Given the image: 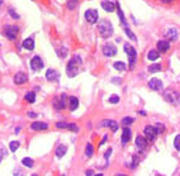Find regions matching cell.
Here are the masks:
<instances>
[{
    "instance_id": "836d02e7",
    "label": "cell",
    "mask_w": 180,
    "mask_h": 176,
    "mask_svg": "<svg viewBox=\"0 0 180 176\" xmlns=\"http://www.w3.org/2000/svg\"><path fill=\"white\" fill-rule=\"evenodd\" d=\"M133 123V118H129V117H126V118H123V120H122V124L123 125H129V124H132Z\"/></svg>"
},
{
    "instance_id": "8992f818",
    "label": "cell",
    "mask_w": 180,
    "mask_h": 176,
    "mask_svg": "<svg viewBox=\"0 0 180 176\" xmlns=\"http://www.w3.org/2000/svg\"><path fill=\"white\" fill-rule=\"evenodd\" d=\"M98 18H99V15H98V11L95 9H88L85 11V19L88 20L89 23H91V24L96 23Z\"/></svg>"
},
{
    "instance_id": "b9f144b4",
    "label": "cell",
    "mask_w": 180,
    "mask_h": 176,
    "mask_svg": "<svg viewBox=\"0 0 180 176\" xmlns=\"http://www.w3.org/2000/svg\"><path fill=\"white\" fill-rule=\"evenodd\" d=\"M85 175L86 176H93V175H94V171H93V170H88V171L85 172Z\"/></svg>"
},
{
    "instance_id": "f1b7e54d",
    "label": "cell",
    "mask_w": 180,
    "mask_h": 176,
    "mask_svg": "<svg viewBox=\"0 0 180 176\" xmlns=\"http://www.w3.org/2000/svg\"><path fill=\"white\" fill-rule=\"evenodd\" d=\"M79 4V0H69L67 2V8H69L70 10H74Z\"/></svg>"
},
{
    "instance_id": "7a4b0ae2",
    "label": "cell",
    "mask_w": 180,
    "mask_h": 176,
    "mask_svg": "<svg viewBox=\"0 0 180 176\" xmlns=\"http://www.w3.org/2000/svg\"><path fill=\"white\" fill-rule=\"evenodd\" d=\"M98 29L103 38H109V37H112V34H113V26H112V23L109 20H105V19L100 20L99 22Z\"/></svg>"
},
{
    "instance_id": "f5cc1de1",
    "label": "cell",
    "mask_w": 180,
    "mask_h": 176,
    "mask_svg": "<svg viewBox=\"0 0 180 176\" xmlns=\"http://www.w3.org/2000/svg\"><path fill=\"white\" fill-rule=\"evenodd\" d=\"M61 176H65V175H61Z\"/></svg>"
},
{
    "instance_id": "4dcf8cb0",
    "label": "cell",
    "mask_w": 180,
    "mask_h": 176,
    "mask_svg": "<svg viewBox=\"0 0 180 176\" xmlns=\"http://www.w3.org/2000/svg\"><path fill=\"white\" fill-rule=\"evenodd\" d=\"M93 144H90V143H88L86 144V148H85V155L88 156V157H91L93 156Z\"/></svg>"
},
{
    "instance_id": "ffe728a7",
    "label": "cell",
    "mask_w": 180,
    "mask_h": 176,
    "mask_svg": "<svg viewBox=\"0 0 180 176\" xmlns=\"http://www.w3.org/2000/svg\"><path fill=\"white\" fill-rule=\"evenodd\" d=\"M157 48H159L160 52H166L170 48V45H169V42L167 41H159L157 42Z\"/></svg>"
},
{
    "instance_id": "f35d334b",
    "label": "cell",
    "mask_w": 180,
    "mask_h": 176,
    "mask_svg": "<svg viewBox=\"0 0 180 176\" xmlns=\"http://www.w3.org/2000/svg\"><path fill=\"white\" fill-rule=\"evenodd\" d=\"M137 163H138V159H137V156H133V163H132V167H136V166H137Z\"/></svg>"
},
{
    "instance_id": "ee69618b",
    "label": "cell",
    "mask_w": 180,
    "mask_h": 176,
    "mask_svg": "<svg viewBox=\"0 0 180 176\" xmlns=\"http://www.w3.org/2000/svg\"><path fill=\"white\" fill-rule=\"evenodd\" d=\"M105 141H107V136H104V137H103V141H102L100 143H99V146H102V144H104V143H105Z\"/></svg>"
},
{
    "instance_id": "d6986e66",
    "label": "cell",
    "mask_w": 180,
    "mask_h": 176,
    "mask_svg": "<svg viewBox=\"0 0 180 176\" xmlns=\"http://www.w3.org/2000/svg\"><path fill=\"white\" fill-rule=\"evenodd\" d=\"M23 48H26L27 51H33L34 50V41L33 38H27L23 41Z\"/></svg>"
},
{
    "instance_id": "d590c367",
    "label": "cell",
    "mask_w": 180,
    "mask_h": 176,
    "mask_svg": "<svg viewBox=\"0 0 180 176\" xmlns=\"http://www.w3.org/2000/svg\"><path fill=\"white\" fill-rule=\"evenodd\" d=\"M109 103H112V104H117V103H119V96H118V95H112L109 98Z\"/></svg>"
},
{
    "instance_id": "44dd1931",
    "label": "cell",
    "mask_w": 180,
    "mask_h": 176,
    "mask_svg": "<svg viewBox=\"0 0 180 176\" xmlns=\"http://www.w3.org/2000/svg\"><path fill=\"white\" fill-rule=\"evenodd\" d=\"M69 104H70V110H75V109L79 107V99L76 98V96H70Z\"/></svg>"
},
{
    "instance_id": "277c9868",
    "label": "cell",
    "mask_w": 180,
    "mask_h": 176,
    "mask_svg": "<svg viewBox=\"0 0 180 176\" xmlns=\"http://www.w3.org/2000/svg\"><path fill=\"white\" fill-rule=\"evenodd\" d=\"M144 133L147 138V141H155V139H156V136H157V129H156V127L146 125L145 129H144Z\"/></svg>"
},
{
    "instance_id": "681fc988",
    "label": "cell",
    "mask_w": 180,
    "mask_h": 176,
    "mask_svg": "<svg viewBox=\"0 0 180 176\" xmlns=\"http://www.w3.org/2000/svg\"><path fill=\"white\" fill-rule=\"evenodd\" d=\"M3 4V0H0V5H2Z\"/></svg>"
},
{
    "instance_id": "f6af8a7d",
    "label": "cell",
    "mask_w": 180,
    "mask_h": 176,
    "mask_svg": "<svg viewBox=\"0 0 180 176\" xmlns=\"http://www.w3.org/2000/svg\"><path fill=\"white\" fill-rule=\"evenodd\" d=\"M163 3H165V4H170V3H172L174 0H161Z\"/></svg>"
},
{
    "instance_id": "4316f807",
    "label": "cell",
    "mask_w": 180,
    "mask_h": 176,
    "mask_svg": "<svg viewBox=\"0 0 180 176\" xmlns=\"http://www.w3.org/2000/svg\"><path fill=\"white\" fill-rule=\"evenodd\" d=\"M57 54H58V57L60 58H65L67 56V48L66 47H61L57 50Z\"/></svg>"
},
{
    "instance_id": "ba28073f",
    "label": "cell",
    "mask_w": 180,
    "mask_h": 176,
    "mask_svg": "<svg viewBox=\"0 0 180 176\" xmlns=\"http://www.w3.org/2000/svg\"><path fill=\"white\" fill-rule=\"evenodd\" d=\"M19 32V28L17 26H10V27H7L5 28V34H7V37L10 39V41H14L17 38V34Z\"/></svg>"
},
{
    "instance_id": "9a60e30c",
    "label": "cell",
    "mask_w": 180,
    "mask_h": 176,
    "mask_svg": "<svg viewBox=\"0 0 180 176\" xmlns=\"http://www.w3.org/2000/svg\"><path fill=\"white\" fill-rule=\"evenodd\" d=\"M102 8H103L105 11H109V13H112V11L115 10L117 4L112 3V2H108V0H104V2H102Z\"/></svg>"
},
{
    "instance_id": "8fae6325",
    "label": "cell",
    "mask_w": 180,
    "mask_h": 176,
    "mask_svg": "<svg viewBox=\"0 0 180 176\" xmlns=\"http://www.w3.org/2000/svg\"><path fill=\"white\" fill-rule=\"evenodd\" d=\"M166 37L169 38L171 42L178 41V38H179V32H178V29H176L175 27H170L169 29H167V32H166Z\"/></svg>"
},
{
    "instance_id": "7402d4cb",
    "label": "cell",
    "mask_w": 180,
    "mask_h": 176,
    "mask_svg": "<svg viewBox=\"0 0 180 176\" xmlns=\"http://www.w3.org/2000/svg\"><path fill=\"white\" fill-rule=\"evenodd\" d=\"M66 151H67V148H66V146H64V144H60L57 148H56V156L58 157V159H61V157H64L65 156V153H66Z\"/></svg>"
},
{
    "instance_id": "cb8c5ba5",
    "label": "cell",
    "mask_w": 180,
    "mask_h": 176,
    "mask_svg": "<svg viewBox=\"0 0 180 176\" xmlns=\"http://www.w3.org/2000/svg\"><path fill=\"white\" fill-rule=\"evenodd\" d=\"M113 67H114L117 71H125V70H126V65L123 63L122 61H117V62H114Z\"/></svg>"
},
{
    "instance_id": "816d5d0a",
    "label": "cell",
    "mask_w": 180,
    "mask_h": 176,
    "mask_svg": "<svg viewBox=\"0 0 180 176\" xmlns=\"http://www.w3.org/2000/svg\"><path fill=\"white\" fill-rule=\"evenodd\" d=\"M0 162H2V159H0Z\"/></svg>"
},
{
    "instance_id": "30bf717a",
    "label": "cell",
    "mask_w": 180,
    "mask_h": 176,
    "mask_svg": "<svg viewBox=\"0 0 180 176\" xmlns=\"http://www.w3.org/2000/svg\"><path fill=\"white\" fill-rule=\"evenodd\" d=\"M46 79L48 81H57L60 79V72L53 69H48L46 71Z\"/></svg>"
},
{
    "instance_id": "5bb4252c",
    "label": "cell",
    "mask_w": 180,
    "mask_h": 176,
    "mask_svg": "<svg viewBox=\"0 0 180 176\" xmlns=\"http://www.w3.org/2000/svg\"><path fill=\"white\" fill-rule=\"evenodd\" d=\"M100 125L102 127H104V125H107V127H109V128L113 131V132H117L118 131V123L115 122V120H110V119H104L103 122L100 123Z\"/></svg>"
},
{
    "instance_id": "7dc6e473",
    "label": "cell",
    "mask_w": 180,
    "mask_h": 176,
    "mask_svg": "<svg viewBox=\"0 0 180 176\" xmlns=\"http://www.w3.org/2000/svg\"><path fill=\"white\" fill-rule=\"evenodd\" d=\"M117 176H127V175H123V174H119V175H117Z\"/></svg>"
},
{
    "instance_id": "4fadbf2b",
    "label": "cell",
    "mask_w": 180,
    "mask_h": 176,
    "mask_svg": "<svg viewBox=\"0 0 180 176\" xmlns=\"http://www.w3.org/2000/svg\"><path fill=\"white\" fill-rule=\"evenodd\" d=\"M136 146H137L138 150L144 151L147 147V138L142 137V136H137V138H136Z\"/></svg>"
},
{
    "instance_id": "f546056e",
    "label": "cell",
    "mask_w": 180,
    "mask_h": 176,
    "mask_svg": "<svg viewBox=\"0 0 180 176\" xmlns=\"http://www.w3.org/2000/svg\"><path fill=\"white\" fill-rule=\"evenodd\" d=\"M26 100H27L28 103H34V100H36V93L30 91V93L26 94Z\"/></svg>"
},
{
    "instance_id": "2e32d148",
    "label": "cell",
    "mask_w": 180,
    "mask_h": 176,
    "mask_svg": "<svg viewBox=\"0 0 180 176\" xmlns=\"http://www.w3.org/2000/svg\"><path fill=\"white\" fill-rule=\"evenodd\" d=\"M30 128L33 131H46V129H48V124L43 123V122H33L30 124Z\"/></svg>"
},
{
    "instance_id": "6da1fadb",
    "label": "cell",
    "mask_w": 180,
    "mask_h": 176,
    "mask_svg": "<svg viewBox=\"0 0 180 176\" xmlns=\"http://www.w3.org/2000/svg\"><path fill=\"white\" fill-rule=\"evenodd\" d=\"M83 61H81V58H80L79 56H74L69 63H67V67H66V74L69 77H75L77 74H79V71H80V66H81Z\"/></svg>"
},
{
    "instance_id": "1f68e13d",
    "label": "cell",
    "mask_w": 180,
    "mask_h": 176,
    "mask_svg": "<svg viewBox=\"0 0 180 176\" xmlns=\"http://www.w3.org/2000/svg\"><path fill=\"white\" fill-rule=\"evenodd\" d=\"M123 29H125V32L127 33V36H128V37H129V38H131L132 41H136V39H137V38H136V36L133 34V32H132V31H131V29H129V28H128V26H127V27H125V28H123Z\"/></svg>"
},
{
    "instance_id": "e0dca14e",
    "label": "cell",
    "mask_w": 180,
    "mask_h": 176,
    "mask_svg": "<svg viewBox=\"0 0 180 176\" xmlns=\"http://www.w3.org/2000/svg\"><path fill=\"white\" fill-rule=\"evenodd\" d=\"M28 81V76L24 74V72H18V74L14 76V82L21 85V84H24Z\"/></svg>"
},
{
    "instance_id": "d6a6232c",
    "label": "cell",
    "mask_w": 180,
    "mask_h": 176,
    "mask_svg": "<svg viewBox=\"0 0 180 176\" xmlns=\"http://www.w3.org/2000/svg\"><path fill=\"white\" fill-rule=\"evenodd\" d=\"M56 125V128H67L69 129V125H70V123H65V122H57L55 124Z\"/></svg>"
},
{
    "instance_id": "bcb514c9",
    "label": "cell",
    "mask_w": 180,
    "mask_h": 176,
    "mask_svg": "<svg viewBox=\"0 0 180 176\" xmlns=\"http://www.w3.org/2000/svg\"><path fill=\"white\" fill-rule=\"evenodd\" d=\"M21 132V128H19V127H18V128H15V134H18V133H19Z\"/></svg>"
},
{
    "instance_id": "484cf974",
    "label": "cell",
    "mask_w": 180,
    "mask_h": 176,
    "mask_svg": "<svg viewBox=\"0 0 180 176\" xmlns=\"http://www.w3.org/2000/svg\"><path fill=\"white\" fill-rule=\"evenodd\" d=\"M19 146H21V143L18 142V141H11V142L9 143V148H10L11 152H15V151L19 148Z\"/></svg>"
},
{
    "instance_id": "8d00e7d4",
    "label": "cell",
    "mask_w": 180,
    "mask_h": 176,
    "mask_svg": "<svg viewBox=\"0 0 180 176\" xmlns=\"http://www.w3.org/2000/svg\"><path fill=\"white\" fill-rule=\"evenodd\" d=\"M156 129H157V133H164L165 132V125L163 123H157L156 124Z\"/></svg>"
},
{
    "instance_id": "60d3db41",
    "label": "cell",
    "mask_w": 180,
    "mask_h": 176,
    "mask_svg": "<svg viewBox=\"0 0 180 176\" xmlns=\"http://www.w3.org/2000/svg\"><path fill=\"white\" fill-rule=\"evenodd\" d=\"M110 155H112V148H108V151L104 153V157H105V159H108V157H109Z\"/></svg>"
},
{
    "instance_id": "3957f363",
    "label": "cell",
    "mask_w": 180,
    "mask_h": 176,
    "mask_svg": "<svg viewBox=\"0 0 180 176\" xmlns=\"http://www.w3.org/2000/svg\"><path fill=\"white\" fill-rule=\"evenodd\" d=\"M125 51L126 53L128 54V61H129V69H133V66L136 63V58H137V53H136V50L132 47V46H129L128 43L125 45Z\"/></svg>"
},
{
    "instance_id": "c3c4849f",
    "label": "cell",
    "mask_w": 180,
    "mask_h": 176,
    "mask_svg": "<svg viewBox=\"0 0 180 176\" xmlns=\"http://www.w3.org/2000/svg\"><path fill=\"white\" fill-rule=\"evenodd\" d=\"M95 176H103V174H98V175H95Z\"/></svg>"
},
{
    "instance_id": "ac0fdd59",
    "label": "cell",
    "mask_w": 180,
    "mask_h": 176,
    "mask_svg": "<svg viewBox=\"0 0 180 176\" xmlns=\"http://www.w3.org/2000/svg\"><path fill=\"white\" fill-rule=\"evenodd\" d=\"M131 136H132L131 129H129L128 127H125V129H123V133H122V143H123V144H126V143L129 141Z\"/></svg>"
},
{
    "instance_id": "5b68a950",
    "label": "cell",
    "mask_w": 180,
    "mask_h": 176,
    "mask_svg": "<svg viewBox=\"0 0 180 176\" xmlns=\"http://www.w3.org/2000/svg\"><path fill=\"white\" fill-rule=\"evenodd\" d=\"M66 94H61V96H56L53 99V107L55 109H57V110H61V109H65L66 107Z\"/></svg>"
},
{
    "instance_id": "74e56055",
    "label": "cell",
    "mask_w": 180,
    "mask_h": 176,
    "mask_svg": "<svg viewBox=\"0 0 180 176\" xmlns=\"http://www.w3.org/2000/svg\"><path fill=\"white\" fill-rule=\"evenodd\" d=\"M9 14H10V17L13 18V19H19V14H17L13 8H10V9H9Z\"/></svg>"
},
{
    "instance_id": "7bdbcfd3",
    "label": "cell",
    "mask_w": 180,
    "mask_h": 176,
    "mask_svg": "<svg viewBox=\"0 0 180 176\" xmlns=\"http://www.w3.org/2000/svg\"><path fill=\"white\" fill-rule=\"evenodd\" d=\"M28 117H30V118H37V114H36V113H32V112H29V113H28Z\"/></svg>"
},
{
    "instance_id": "d4e9b609",
    "label": "cell",
    "mask_w": 180,
    "mask_h": 176,
    "mask_svg": "<svg viewBox=\"0 0 180 176\" xmlns=\"http://www.w3.org/2000/svg\"><path fill=\"white\" fill-rule=\"evenodd\" d=\"M161 65L160 63H153V65H151V66H148V71L150 72H159V71H161Z\"/></svg>"
},
{
    "instance_id": "9c48e42d",
    "label": "cell",
    "mask_w": 180,
    "mask_h": 176,
    "mask_svg": "<svg viewBox=\"0 0 180 176\" xmlns=\"http://www.w3.org/2000/svg\"><path fill=\"white\" fill-rule=\"evenodd\" d=\"M103 53L105 54L107 57H113L117 54V48L114 45H104L103 46Z\"/></svg>"
},
{
    "instance_id": "7c38bea8",
    "label": "cell",
    "mask_w": 180,
    "mask_h": 176,
    "mask_svg": "<svg viewBox=\"0 0 180 176\" xmlns=\"http://www.w3.org/2000/svg\"><path fill=\"white\" fill-rule=\"evenodd\" d=\"M148 86L155 91H159V90L163 89V82H161L160 79H151L150 82H148Z\"/></svg>"
},
{
    "instance_id": "f907efd6",
    "label": "cell",
    "mask_w": 180,
    "mask_h": 176,
    "mask_svg": "<svg viewBox=\"0 0 180 176\" xmlns=\"http://www.w3.org/2000/svg\"><path fill=\"white\" fill-rule=\"evenodd\" d=\"M32 176H38V175H37V174H33V175H32Z\"/></svg>"
},
{
    "instance_id": "ab89813d",
    "label": "cell",
    "mask_w": 180,
    "mask_h": 176,
    "mask_svg": "<svg viewBox=\"0 0 180 176\" xmlns=\"http://www.w3.org/2000/svg\"><path fill=\"white\" fill-rule=\"evenodd\" d=\"M112 81H113L114 84H121V82H122L121 77H113V80H112Z\"/></svg>"
},
{
    "instance_id": "e575fe53",
    "label": "cell",
    "mask_w": 180,
    "mask_h": 176,
    "mask_svg": "<svg viewBox=\"0 0 180 176\" xmlns=\"http://www.w3.org/2000/svg\"><path fill=\"white\" fill-rule=\"evenodd\" d=\"M174 147H175L178 151H180V134H178L174 139Z\"/></svg>"
},
{
    "instance_id": "603a6c76",
    "label": "cell",
    "mask_w": 180,
    "mask_h": 176,
    "mask_svg": "<svg viewBox=\"0 0 180 176\" xmlns=\"http://www.w3.org/2000/svg\"><path fill=\"white\" fill-rule=\"evenodd\" d=\"M160 57V54L157 51H150L147 53V58L150 60V61H156V60Z\"/></svg>"
},
{
    "instance_id": "83f0119b",
    "label": "cell",
    "mask_w": 180,
    "mask_h": 176,
    "mask_svg": "<svg viewBox=\"0 0 180 176\" xmlns=\"http://www.w3.org/2000/svg\"><path fill=\"white\" fill-rule=\"evenodd\" d=\"M22 163L24 166H27V167H33V160L32 159H29V157H26V159H23L22 160Z\"/></svg>"
},
{
    "instance_id": "52a82bcc",
    "label": "cell",
    "mask_w": 180,
    "mask_h": 176,
    "mask_svg": "<svg viewBox=\"0 0 180 176\" xmlns=\"http://www.w3.org/2000/svg\"><path fill=\"white\" fill-rule=\"evenodd\" d=\"M43 61L42 58L39 56H34L32 60H30V69H32L33 71H39L43 69Z\"/></svg>"
}]
</instances>
